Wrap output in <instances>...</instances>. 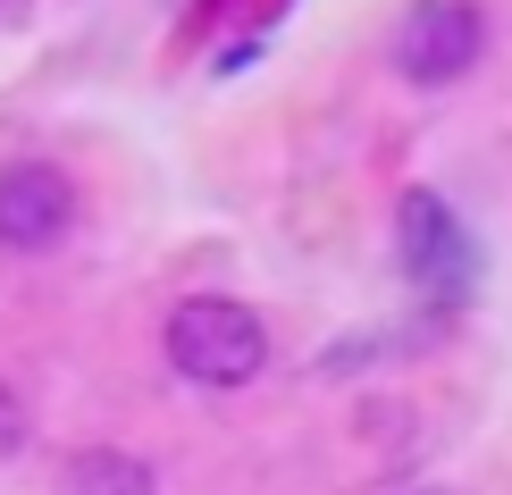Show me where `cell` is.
<instances>
[{
  "label": "cell",
  "mask_w": 512,
  "mask_h": 495,
  "mask_svg": "<svg viewBox=\"0 0 512 495\" xmlns=\"http://www.w3.org/2000/svg\"><path fill=\"white\" fill-rule=\"evenodd\" d=\"M160 353L177 378L210 386V395H236L269 370V328L261 311L236 303V294H185L177 311L160 319Z\"/></svg>",
  "instance_id": "6da1fadb"
},
{
  "label": "cell",
  "mask_w": 512,
  "mask_h": 495,
  "mask_svg": "<svg viewBox=\"0 0 512 495\" xmlns=\"http://www.w3.org/2000/svg\"><path fill=\"white\" fill-rule=\"evenodd\" d=\"M487 51V17L479 0H412V9L395 17L387 34V59L403 84H420V93H445L454 76H471Z\"/></svg>",
  "instance_id": "7a4b0ae2"
},
{
  "label": "cell",
  "mask_w": 512,
  "mask_h": 495,
  "mask_svg": "<svg viewBox=\"0 0 512 495\" xmlns=\"http://www.w3.org/2000/svg\"><path fill=\"white\" fill-rule=\"evenodd\" d=\"M76 235V177L59 160H0V252L42 261Z\"/></svg>",
  "instance_id": "3957f363"
},
{
  "label": "cell",
  "mask_w": 512,
  "mask_h": 495,
  "mask_svg": "<svg viewBox=\"0 0 512 495\" xmlns=\"http://www.w3.org/2000/svg\"><path fill=\"white\" fill-rule=\"evenodd\" d=\"M395 227H403V269H412V286H429V294L471 286V235H462V219L437 193H403Z\"/></svg>",
  "instance_id": "277c9868"
},
{
  "label": "cell",
  "mask_w": 512,
  "mask_h": 495,
  "mask_svg": "<svg viewBox=\"0 0 512 495\" xmlns=\"http://www.w3.org/2000/svg\"><path fill=\"white\" fill-rule=\"evenodd\" d=\"M59 495H152V470L118 445H84V454L59 470Z\"/></svg>",
  "instance_id": "5b68a950"
},
{
  "label": "cell",
  "mask_w": 512,
  "mask_h": 495,
  "mask_svg": "<svg viewBox=\"0 0 512 495\" xmlns=\"http://www.w3.org/2000/svg\"><path fill=\"white\" fill-rule=\"evenodd\" d=\"M17 454H26V403H17L9 386H0V470H9Z\"/></svg>",
  "instance_id": "8992f818"
}]
</instances>
